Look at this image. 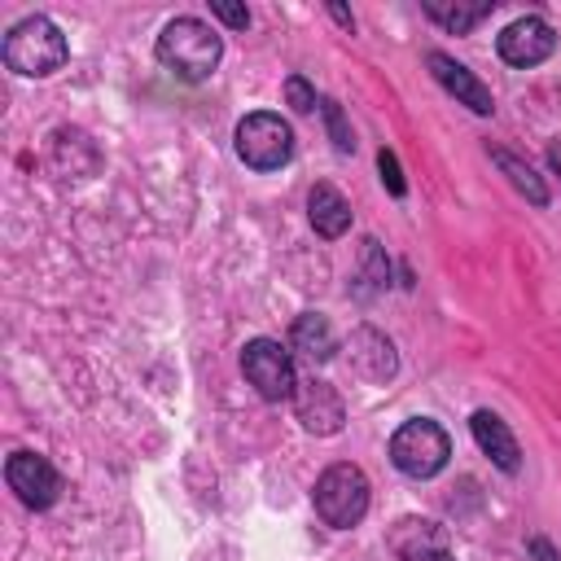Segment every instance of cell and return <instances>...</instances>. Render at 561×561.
<instances>
[{
    "label": "cell",
    "mask_w": 561,
    "mask_h": 561,
    "mask_svg": "<svg viewBox=\"0 0 561 561\" xmlns=\"http://www.w3.org/2000/svg\"><path fill=\"white\" fill-rule=\"evenodd\" d=\"M219 57H224L219 31L206 26V22H197V18H175V22H167L162 35H158V61H162L175 79L197 83V79H206V75L219 66Z\"/></svg>",
    "instance_id": "cell-1"
},
{
    "label": "cell",
    "mask_w": 561,
    "mask_h": 561,
    "mask_svg": "<svg viewBox=\"0 0 561 561\" xmlns=\"http://www.w3.org/2000/svg\"><path fill=\"white\" fill-rule=\"evenodd\" d=\"M4 61L18 75L44 79V75H53V70L66 66V35L57 31V22H48L39 13L35 18H22L9 31V39H4Z\"/></svg>",
    "instance_id": "cell-2"
},
{
    "label": "cell",
    "mask_w": 561,
    "mask_h": 561,
    "mask_svg": "<svg viewBox=\"0 0 561 561\" xmlns=\"http://www.w3.org/2000/svg\"><path fill=\"white\" fill-rule=\"evenodd\" d=\"M316 513L329 526H337V530L359 526L364 513H368V478H364V469H355V465H329L320 473V482H316Z\"/></svg>",
    "instance_id": "cell-3"
},
{
    "label": "cell",
    "mask_w": 561,
    "mask_h": 561,
    "mask_svg": "<svg viewBox=\"0 0 561 561\" xmlns=\"http://www.w3.org/2000/svg\"><path fill=\"white\" fill-rule=\"evenodd\" d=\"M237 153L254 171H276V167H285L294 158V127L272 110L245 114L237 123Z\"/></svg>",
    "instance_id": "cell-4"
},
{
    "label": "cell",
    "mask_w": 561,
    "mask_h": 561,
    "mask_svg": "<svg viewBox=\"0 0 561 561\" xmlns=\"http://www.w3.org/2000/svg\"><path fill=\"white\" fill-rule=\"evenodd\" d=\"M447 456H451V443H447L443 425H434L425 416L399 425L394 438H390V460L408 478H434L447 465Z\"/></svg>",
    "instance_id": "cell-5"
},
{
    "label": "cell",
    "mask_w": 561,
    "mask_h": 561,
    "mask_svg": "<svg viewBox=\"0 0 561 561\" xmlns=\"http://www.w3.org/2000/svg\"><path fill=\"white\" fill-rule=\"evenodd\" d=\"M241 373H245V381H250L263 399H294V390H298L294 359H289V351H285L280 342H272V337L245 342V351H241Z\"/></svg>",
    "instance_id": "cell-6"
},
{
    "label": "cell",
    "mask_w": 561,
    "mask_h": 561,
    "mask_svg": "<svg viewBox=\"0 0 561 561\" xmlns=\"http://www.w3.org/2000/svg\"><path fill=\"white\" fill-rule=\"evenodd\" d=\"M4 478H9L13 495H18L26 508H48V504L57 500V491H61L57 469H53L44 456H35V451H13L9 465H4Z\"/></svg>",
    "instance_id": "cell-7"
},
{
    "label": "cell",
    "mask_w": 561,
    "mask_h": 561,
    "mask_svg": "<svg viewBox=\"0 0 561 561\" xmlns=\"http://www.w3.org/2000/svg\"><path fill=\"white\" fill-rule=\"evenodd\" d=\"M495 48H500V57L508 66H522L526 70V66H539L557 48V35H552V26L543 18H517V22H508L500 31Z\"/></svg>",
    "instance_id": "cell-8"
},
{
    "label": "cell",
    "mask_w": 561,
    "mask_h": 561,
    "mask_svg": "<svg viewBox=\"0 0 561 561\" xmlns=\"http://www.w3.org/2000/svg\"><path fill=\"white\" fill-rule=\"evenodd\" d=\"M294 412L302 421V430L311 434H337L342 421H346V408H342V394L329 386V381H298L294 390Z\"/></svg>",
    "instance_id": "cell-9"
},
{
    "label": "cell",
    "mask_w": 561,
    "mask_h": 561,
    "mask_svg": "<svg viewBox=\"0 0 561 561\" xmlns=\"http://www.w3.org/2000/svg\"><path fill=\"white\" fill-rule=\"evenodd\" d=\"M430 70H434V79L460 101V105H469L473 114H491L495 110V101H491V88L478 79V75H469L460 61H451L447 53H430Z\"/></svg>",
    "instance_id": "cell-10"
},
{
    "label": "cell",
    "mask_w": 561,
    "mask_h": 561,
    "mask_svg": "<svg viewBox=\"0 0 561 561\" xmlns=\"http://www.w3.org/2000/svg\"><path fill=\"white\" fill-rule=\"evenodd\" d=\"M346 364L364 381H390L394 377V346L377 329H355L351 333V346H346Z\"/></svg>",
    "instance_id": "cell-11"
},
{
    "label": "cell",
    "mask_w": 561,
    "mask_h": 561,
    "mask_svg": "<svg viewBox=\"0 0 561 561\" xmlns=\"http://www.w3.org/2000/svg\"><path fill=\"white\" fill-rule=\"evenodd\" d=\"M307 215H311V228L320 237H342L351 228V206L333 184H316L307 193Z\"/></svg>",
    "instance_id": "cell-12"
},
{
    "label": "cell",
    "mask_w": 561,
    "mask_h": 561,
    "mask_svg": "<svg viewBox=\"0 0 561 561\" xmlns=\"http://www.w3.org/2000/svg\"><path fill=\"white\" fill-rule=\"evenodd\" d=\"M473 438H478V447H482L504 473L517 469V443H513L508 425H504L495 412H473Z\"/></svg>",
    "instance_id": "cell-13"
},
{
    "label": "cell",
    "mask_w": 561,
    "mask_h": 561,
    "mask_svg": "<svg viewBox=\"0 0 561 561\" xmlns=\"http://www.w3.org/2000/svg\"><path fill=\"white\" fill-rule=\"evenodd\" d=\"M294 351H302L307 359H329V355L337 351V337H333L329 320L316 316V311L298 316V320H294Z\"/></svg>",
    "instance_id": "cell-14"
},
{
    "label": "cell",
    "mask_w": 561,
    "mask_h": 561,
    "mask_svg": "<svg viewBox=\"0 0 561 561\" xmlns=\"http://www.w3.org/2000/svg\"><path fill=\"white\" fill-rule=\"evenodd\" d=\"M425 13H430L434 22H443L447 31L465 35L473 22H482V18L491 13V4H425Z\"/></svg>",
    "instance_id": "cell-15"
},
{
    "label": "cell",
    "mask_w": 561,
    "mask_h": 561,
    "mask_svg": "<svg viewBox=\"0 0 561 561\" xmlns=\"http://www.w3.org/2000/svg\"><path fill=\"white\" fill-rule=\"evenodd\" d=\"M495 162H500V167L513 175V184H517V188H522L530 202H539V206L548 202V193H543V184L535 180V171H530V167H522V162H517V158H508V153H495Z\"/></svg>",
    "instance_id": "cell-16"
},
{
    "label": "cell",
    "mask_w": 561,
    "mask_h": 561,
    "mask_svg": "<svg viewBox=\"0 0 561 561\" xmlns=\"http://www.w3.org/2000/svg\"><path fill=\"white\" fill-rule=\"evenodd\" d=\"M377 167H381V184H386L394 197H403V175H399V162H394V153H390V149H381V153H377Z\"/></svg>",
    "instance_id": "cell-17"
},
{
    "label": "cell",
    "mask_w": 561,
    "mask_h": 561,
    "mask_svg": "<svg viewBox=\"0 0 561 561\" xmlns=\"http://www.w3.org/2000/svg\"><path fill=\"white\" fill-rule=\"evenodd\" d=\"M210 13H215L219 22H228V26H237V31H241V26H250V13H245L241 4H224V0H215V4H210Z\"/></svg>",
    "instance_id": "cell-18"
},
{
    "label": "cell",
    "mask_w": 561,
    "mask_h": 561,
    "mask_svg": "<svg viewBox=\"0 0 561 561\" xmlns=\"http://www.w3.org/2000/svg\"><path fill=\"white\" fill-rule=\"evenodd\" d=\"M285 92H289V105H294V110H311V105H316V92H311V88H307L298 75L285 83Z\"/></svg>",
    "instance_id": "cell-19"
},
{
    "label": "cell",
    "mask_w": 561,
    "mask_h": 561,
    "mask_svg": "<svg viewBox=\"0 0 561 561\" xmlns=\"http://www.w3.org/2000/svg\"><path fill=\"white\" fill-rule=\"evenodd\" d=\"M324 114H329V127H333V145H337V149H351L355 140H351V131H346V123H342V110L329 101V105H324Z\"/></svg>",
    "instance_id": "cell-20"
},
{
    "label": "cell",
    "mask_w": 561,
    "mask_h": 561,
    "mask_svg": "<svg viewBox=\"0 0 561 561\" xmlns=\"http://www.w3.org/2000/svg\"><path fill=\"white\" fill-rule=\"evenodd\" d=\"M403 561H451V552H443L438 543H425V539H421L416 548L403 552Z\"/></svg>",
    "instance_id": "cell-21"
},
{
    "label": "cell",
    "mask_w": 561,
    "mask_h": 561,
    "mask_svg": "<svg viewBox=\"0 0 561 561\" xmlns=\"http://www.w3.org/2000/svg\"><path fill=\"white\" fill-rule=\"evenodd\" d=\"M535 552H539V561H552V552H548V543H543V539H535Z\"/></svg>",
    "instance_id": "cell-22"
}]
</instances>
